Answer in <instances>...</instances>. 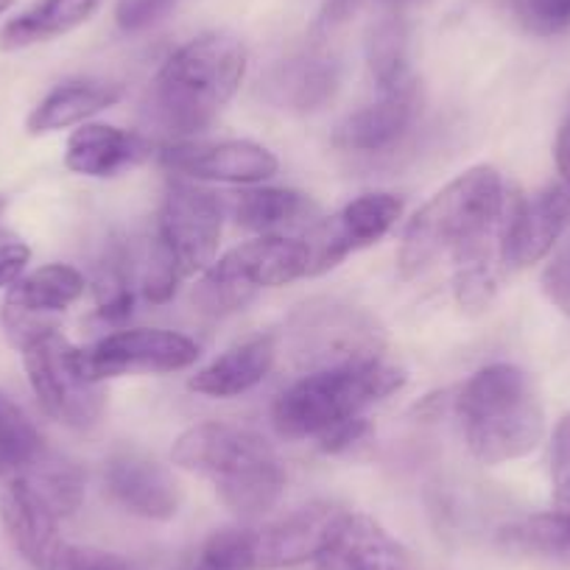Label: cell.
<instances>
[{
  "instance_id": "cell-12",
  "label": "cell",
  "mask_w": 570,
  "mask_h": 570,
  "mask_svg": "<svg viewBox=\"0 0 570 570\" xmlns=\"http://www.w3.org/2000/svg\"><path fill=\"white\" fill-rule=\"evenodd\" d=\"M92 381L104 383L120 375H163L188 370L199 361V344L194 338L160 327H135L104 336L92 347L81 350Z\"/></svg>"
},
{
  "instance_id": "cell-19",
  "label": "cell",
  "mask_w": 570,
  "mask_h": 570,
  "mask_svg": "<svg viewBox=\"0 0 570 570\" xmlns=\"http://www.w3.org/2000/svg\"><path fill=\"white\" fill-rule=\"evenodd\" d=\"M151 155V142L137 131L107 124H81L65 146V166L79 177L109 179L140 166Z\"/></svg>"
},
{
  "instance_id": "cell-35",
  "label": "cell",
  "mask_w": 570,
  "mask_h": 570,
  "mask_svg": "<svg viewBox=\"0 0 570 570\" xmlns=\"http://www.w3.org/2000/svg\"><path fill=\"white\" fill-rule=\"evenodd\" d=\"M59 570H135L124 557L118 553L101 551V548L90 546H68L62 557V568Z\"/></svg>"
},
{
  "instance_id": "cell-15",
  "label": "cell",
  "mask_w": 570,
  "mask_h": 570,
  "mask_svg": "<svg viewBox=\"0 0 570 570\" xmlns=\"http://www.w3.org/2000/svg\"><path fill=\"white\" fill-rule=\"evenodd\" d=\"M163 166L183 179L233 185L266 183L279 171V160L274 157V151L252 140H179L163 151Z\"/></svg>"
},
{
  "instance_id": "cell-3",
  "label": "cell",
  "mask_w": 570,
  "mask_h": 570,
  "mask_svg": "<svg viewBox=\"0 0 570 570\" xmlns=\"http://www.w3.org/2000/svg\"><path fill=\"white\" fill-rule=\"evenodd\" d=\"M177 468L213 484L224 507L244 520H257L277 507L285 468L277 451L255 431L224 422H202L174 442Z\"/></svg>"
},
{
  "instance_id": "cell-28",
  "label": "cell",
  "mask_w": 570,
  "mask_h": 570,
  "mask_svg": "<svg viewBox=\"0 0 570 570\" xmlns=\"http://www.w3.org/2000/svg\"><path fill=\"white\" fill-rule=\"evenodd\" d=\"M46 453L42 436L26 411L0 392V479L26 473Z\"/></svg>"
},
{
  "instance_id": "cell-39",
  "label": "cell",
  "mask_w": 570,
  "mask_h": 570,
  "mask_svg": "<svg viewBox=\"0 0 570 570\" xmlns=\"http://www.w3.org/2000/svg\"><path fill=\"white\" fill-rule=\"evenodd\" d=\"M14 7V0H0V14H7Z\"/></svg>"
},
{
  "instance_id": "cell-6",
  "label": "cell",
  "mask_w": 570,
  "mask_h": 570,
  "mask_svg": "<svg viewBox=\"0 0 570 570\" xmlns=\"http://www.w3.org/2000/svg\"><path fill=\"white\" fill-rule=\"evenodd\" d=\"M344 509L308 503L274 523L222 529L202 548V562L216 570H285L331 553Z\"/></svg>"
},
{
  "instance_id": "cell-40",
  "label": "cell",
  "mask_w": 570,
  "mask_h": 570,
  "mask_svg": "<svg viewBox=\"0 0 570 570\" xmlns=\"http://www.w3.org/2000/svg\"><path fill=\"white\" fill-rule=\"evenodd\" d=\"M3 207H7V199H3V196H0V213H3Z\"/></svg>"
},
{
  "instance_id": "cell-16",
  "label": "cell",
  "mask_w": 570,
  "mask_h": 570,
  "mask_svg": "<svg viewBox=\"0 0 570 570\" xmlns=\"http://www.w3.org/2000/svg\"><path fill=\"white\" fill-rule=\"evenodd\" d=\"M0 523L14 551L35 570H59L68 542L59 534L53 509L20 475L0 492Z\"/></svg>"
},
{
  "instance_id": "cell-5",
  "label": "cell",
  "mask_w": 570,
  "mask_h": 570,
  "mask_svg": "<svg viewBox=\"0 0 570 570\" xmlns=\"http://www.w3.org/2000/svg\"><path fill=\"white\" fill-rule=\"evenodd\" d=\"M403 383L405 372L381 358L308 372L277 397L274 428L288 440H320L333 428L364 416L366 409L403 389Z\"/></svg>"
},
{
  "instance_id": "cell-31",
  "label": "cell",
  "mask_w": 570,
  "mask_h": 570,
  "mask_svg": "<svg viewBox=\"0 0 570 570\" xmlns=\"http://www.w3.org/2000/svg\"><path fill=\"white\" fill-rule=\"evenodd\" d=\"M179 7V0H118L115 20L124 31H142L160 23Z\"/></svg>"
},
{
  "instance_id": "cell-20",
  "label": "cell",
  "mask_w": 570,
  "mask_h": 570,
  "mask_svg": "<svg viewBox=\"0 0 570 570\" xmlns=\"http://www.w3.org/2000/svg\"><path fill=\"white\" fill-rule=\"evenodd\" d=\"M327 557L336 559L342 570H416L414 557L403 542L372 518L347 509L338 520Z\"/></svg>"
},
{
  "instance_id": "cell-10",
  "label": "cell",
  "mask_w": 570,
  "mask_h": 570,
  "mask_svg": "<svg viewBox=\"0 0 570 570\" xmlns=\"http://www.w3.org/2000/svg\"><path fill=\"white\" fill-rule=\"evenodd\" d=\"M222 229V202L210 190L199 188L194 179L183 177L168 183L151 238L166 249L183 279L205 274L216 263Z\"/></svg>"
},
{
  "instance_id": "cell-23",
  "label": "cell",
  "mask_w": 570,
  "mask_h": 570,
  "mask_svg": "<svg viewBox=\"0 0 570 570\" xmlns=\"http://www.w3.org/2000/svg\"><path fill=\"white\" fill-rule=\"evenodd\" d=\"M338 81H342V68L336 57L311 51L285 62L272 76L268 90H272V101L279 107H288L294 112H314L336 96Z\"/></svg>"
},
{
  "instance_id": "cell-36",
  "label": "cell",
  "mask_w": 570,
  "mask_h": 570,
  "mask_svg": "<svg viewBox=\"0 0 570 570\" xmlns=\"http://www.w3.org/2000/svg\"><path fill=\"white\" fill-rule=\"evenodd\" d=\"M366 434H370V422L358 416V420L344 422V425L333 428L325 436H320V445L325 453H344L358 445V442H364Z\"/></svg>"
},
{
  "instance_id": "cell-25",
  "label": "cell",
  "mask_w": 570,
  "mask_h": 570,
  "mask_svg": "<svg viewBox=\"0 0 570 570\" xmlns=\"http://www.w3.org/2000/svg\"><path fill=\"white\" fill-rule=\"evenodd\" d=\"M229 210L238 227L263 235H279L283 229L308 227L316 205L292 188H252L235 194Z\"/></svg>"
},
{
  "instance_id": "cell-14",
  "label": "cell",
  "mask_w": 570,
  "mask_h": 570,
  "mask_svg": "<svg viewBox=\"0 0 570 570\" xmlns=\"http://www.w3.org/2000/svg\"><path fill=\"white\" fill-rule=\"evenodd\" d=\"M570 222V190L546 188L537 196L512 194L501 229V261L525 268L551 255Z\"/></svg>"
},
{
  "instance_id": "cell-26",
  "label": "cell",
  "mask_w": 570,
  "mask_h": 570,
  "mask_svg": "<svg viewBox=\"0 0 570 570\" xmlns=\"http://www.w3.org/2000/svg\"><path fill=\"white\" fill-rule=\"evenodd\" d=\"M137 292H140V283H137L135 252H131V246H126V240L112 238L104 246V255L96 266V279H92V294H96L101 320H129Z\"/></svg>"
},
{
  "instance_id": "cell-34",
  "label": "cell",
  "mask_w": 570,
  "mask_h": 570,
  "mask_svg": "<svg viewBox=\"0 0 570 570\" xmlns=\"http://www.w3.org/2000/svg\"><path fill=\"white\" fill-rule=\"evenodd\" d=\"M542 292L564 316H570V246H564L546 266V272H542Z\"/></svg>"
},
{
  "instance_id": "cell-24",
  "label": "cell",
  "mask_w": 570,
  "mask_h": 570,
  "mask_svg": "<svg viewBox=\"0 0 570 570\" xmlns=\"http://www.w3.org/2000/svg\"><path fill=\"white\" fill-rule=\"evenodd\" d=\"M98 7H101V0H37L35 7L3 26L0 48L23 51V48L70 35L81 23H87L98 12Z\"/></svg>"
},
{
  "instance_id": "cell-8",
  "label": "cell",
  "mask_w": 570,
  "mask_h": 570,
  "mask_svg": "<svg viewBox=\"0 0 570 570\" xmlns=\"http://www.w3.org/2000/svg\"><path fill=\"white\" fill-rule=\"evenodd\" d=\"M20 353L37 403L51 420L73 431L98 425L107 394L101 383L92 381L87 372L79 347H73L59 331H51L35 338Z\"/></svg>"
},
{
  "instance_id": "cell-7",
  "label": "cell",
  "mask_w": 570,
  "mask_h": 570,
  "mask_svg": "<svg viewBox=\"0 0 570 570\" xmlns=\"http://www.w3.org/2000/svg\"><path fill=\"white\" fill-rule=\"evenodd\" d=\"M311 277V255L303 238L263 235L218 257L194 288V303L207 316L244 308L261 288H279Z\"/></svg>"
},
{
  "instance_id": "cell-37",
  "label": "cell",
  "mask_w": 570,
  "mask_h": 570,
  "mask_svg": "<svg viewBox=\"0 0 570 570\" xmlns=\"http://www.w3.org/2000/svg\"><path fill=\"white\" fill-rule=\"evenodd\" d=\"M553 157H557V168L564 179V188L570 190V115L564 118L562 129L557 135V146H553Z\"/></svg>"
},
{
  "instance_id": "cell-11",
  "label": "cell",
  "mask_w": 570,
  "mask_h": 570,
  "mask_svg": "<svg viewBox=\"0 0 570 570\" xmlns=\"http://www.w3.org/2000/svg\"><path fill=\"white\" fill-rule=\"evenodd\" d=\"M85 288V274L68 263H48L26 272L12 288H7V299L0 308V322L9 342L23 350L35 338L59 331V316L79 303Z\"/></svg>"
},
{
  "instance_id": "cell-33",
  "label": "cell",
  "mask_w": 570,
  "mask_h": 570,
  "mask_svg": "<svg viewBox=\"0 0 570 570\" xmlns=\"http://www.w3.org/2000/svg\"><path fill=\"white\" fill-rule=\"evenodd\" d=\"M525 20L540 35H559L570 29V0H523Z\"/></svg>"
},
{
  "instance_id": "cell-2",
  "label": "cell",
  "mask_w": 570,
  "mask_h": 570,
  "mask_svg": "<svg viewBox=\"0 0 570 570\" xmlns=\"http://www.w3.org/2000/svg\"><path fill=\"white\" fill-rule=\"evenodd\" d=\"M246 48L227 31L194 37L166 59L146 96V118L166 135L194 137L222 115L246 76Z\"/></svg>"
},
{
  "instance_id": "cell-38",
  "label": "cell",
  "mask_w": 570,
  "mask_h": 570,
  "mask_svg": "<svg viewBox=\"0 0 570 570\" xmlns=\"http://www.w3.org/2000/svg\"><path fill=\"white\" fill-rule=\"evenodd\" d=\"M361 0H327L325 12H322V26H336L353 14Z\"/></svg>"
},
{
  "instance_id": "cell-29",
  "label": "cell",
  "mask_w": 570,
  "mask_h": 570,
  "mask_svg": "<svg viewBox=\"0 0 570 570\" xmlns=\"http://www.w3.org/2000/svg\"><path fill=\"white\" fill-rule=\"evenodd\" d=\"M366 62H370V73L377 90L414 79L409 62V35H405L403 20L389 14L372 26L370 37H366Z\"/></svg>"
},
{
  "instance_id": "cell-21",
  "label": "cell",
  "mask_w": 570,
  "mask_h": 570,
  "mask_svg": "<svg viewBox=\"0 0 570 570\" xmlns=\"http://www.w3.org/2000/svg\"><path fill=\"white\" fill-rule=\"evenodd\" d=\"M274 358H277V338L255 336L218 355L213 364L190 377L188 386L205 397H238V394L255 389L272 372Z\"/></svg>"
},
{
  "instance_id": "cell-1",
  "label": "cell",
  "mask_w": 570,
  "mask_h": 570,
  "mask_svg": "<svg viewBox=\"0 0 570 570\" xmlns=\"http://www.w3.org/2000/svg\"><path fill=\"white\" fill-rule=\"evenodd\" d=\"M512 194L492 166H475L448 183L409 218L400 238L397 266L416 277L442 255L501 257V229Z\"/></svg>"
},
{
  "instance_id": "cell-13",
  "label": "cell",
  "mask_w": 570,
  "mask_h": 570,
  "mask_svg": "<svg viewBox=\"0 0 570 570\" xmlns=\"http://www.w3.org/2000/svg\"><path fill=\"white\" fill-rule=\"evenodd\" d=\"M403 202L392 194H366L350 202L331 218L311 224L305 246L311 255V277L336 268L355 252L377 244L397 224Z\"/></svg>"
},
{
  "instance_id": "cell-9",
  "label": "cell",
  "mask_w": 570,
  "mask_h": 570,
  "mask_svg": "<svg viewBox=\"0 0 570 570\" xmlns=\"http://www.w3.org/2000/svg\"><path fill=\"white\" fill-rule=\"evenodd\" d=\"M285 347L308 372L381 358L383 336L370 314L342 303H314L288 320Z\"/></svg>"
},
{
  "instance_id": "cell-18",
  "label": "cell",
  "mask_w": 570,
  "mask_h": 570,
  "mask_svg": "<svg viewBox=\"0 0 570 570\" xmlns=\"http://www.w3.org/2000/svg\"><path fill=\"white\" fill-rule=\"evenodd\" d=\"M416 112H420V85L414 76V79L386 87V90H377L375 101L355 109L338 124L333 140L347 151L381 155V151L394 149L409 135Z\"/></svg>"
},
{
  "instance_id": "cell-17",
  "label": "cell",
  "mask_w": 570,
  "mask_h": 570,
  "mask_svg": "<svg viewBox=\"0 0 570 570\" xmlns=\"http://www.w3.org/2000/svg\"><path fill=\"white\" fill-rule=\"evenodd\" d=\"M104 484L112 501L146 520H171L183 507V490L166 464L137 451L109 456Z\"/></svg>"
},
{
  "instance_id": "cell-22",
  "label": "cell",
  "mask_w": 570,
  "mask_h": 570,
  "mask_svg": "<svg viewBox=\"0 0 570 570\" xmlns=\"http://www.w3.org/2000/svg\"><path fill=\"white\" fill-rule=\"evenodd\" d=\"M124 90L120 85L101 79H73L53 87L46 98L35 107L26 120L29 135H51V131L70 129V126L87 124L92 115L104 112L120 101Z\"/></svg>"
},
{
  "instance_id": "cell-4",
  "label": "cell",
  "mask_w": 570,
  "mask_h": 570,
  "mask_svg": "<svg viewBox=\"0 0 570 570\" xmlns=\"http://www.w3.org/2000/svg\"><path fill=\"white\" fill-rule=\"evenodd\" d=\"M456 416L470 453L481 464L529 456L546 436V411L534 383L514 364H490L475 372L459 392Z\"/></svg>"
},
{
  "instance_id": "cell-32",
  "label": "cell",
  "mask_w": 570,
  "mask_h": 570,
  "mask_svg": "<svg viewBox=\"0 0 570 570\" xmlns=\"http://www.w3.org/2000/svg\"><path fill=\"white\" fill-rule=\"evenodd\" d=\"M31 261V249L12 229L0 227V288H12L26 274Z\"/></svg>"
},
{
  "instance_id": "cell-30",
  "label": "cell",
  "mask_w": 570,
  "mask_h": 570,
  "mask_svg": "<svg viewBox=\"0 0 570 570\" xmlns=\"http://www.w3.org/2000/svg\"><path fill=\"white\" fill-rule=\"evenodd\" d=\"M551 487L557 512L570 514V411L553 428Z\"/></svg>"
},
{
  "instance_id": "cell-27",
  "label": "cell",
  "mask_w": 570,
  "mask_h": 570,
  "mask_svg": "<svg viewBox=\"0 0 570 570\" xmlns=\"http://www.w3.org/2000/svg\"><path fill=\"white\" fill-rule=\"evenodd\" d=\"M20 479L53 509L59 520L70 518L85 501V475H81V470L68 459L53 456L48 451L26 473H20Z\"/></svg>"
}]
</instances>
